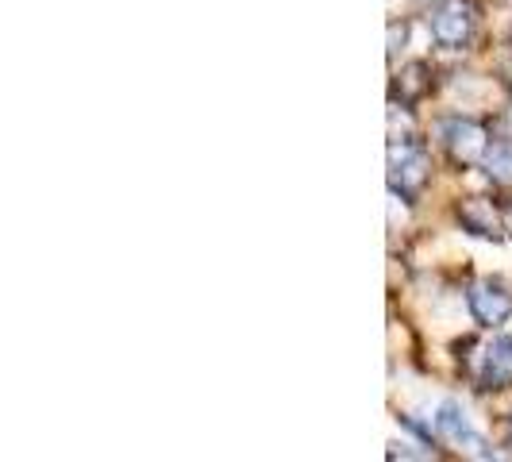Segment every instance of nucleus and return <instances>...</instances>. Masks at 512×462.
<instances>
[{"label": "nucleus", "instance_id": "obj_11", "mask_svg": "<svg viewBox=\"0 0 512 462\" xmlns=\"http://www.w3.org/2000/svg\"><path fill=\"white\" fill-rule=\"evenodd\" d=\"M401 43H405V27H389V54H397V47H401Z\"/></svg>", "mask_w": 512, "mask_h": 462}, {"label": "nucleus", "instance_id": "obj_6", "mask_svg": "<svg viewBox=\"0 0 512 462\" xmlns=\"http://www.w3.org/2000/svg\"><path fill=\"white\" fill-rule=\"evenodd\" d=\"M470 27H474V16H470V8L462 0L443 4L436 16H432V35H436V43H443V47H462L470 39Z\"/></svg>", "mask_w": 512, "mask_h": 462}, {"label": "nucleus", "instance_id": "obj_2", "mask_svg": "<svg viewBox=\"0 0 512 462\" xmlns=\"http://www.w3.org/2000/svg\"><path fill=\"white\" fill-rule=\"evenodd\" d=\"M439 139H443V147L447 154L462 162V166H470V162H482L486 158V128L478 124V120H443L439 124Z\"/></svg>", "mask_w": 512, "mask_h": 462}, {"label": "nucleus", "instance_id": "obj_13", "mask_svg": "<svg viewBox=\"0 0 512 462\" xmlns=\"http://www.w3.org/2000/svg\"><path fill=\"white\" fill-rule=\"evenodd\" d=\"M509 128H512V112H509Z\"/></svg>", "mask_w": 512, "mask_h": 462}, {"label": "nucleus", "instance_id": "obj_1", "mask_svg": "<svg viewBox=\"0 0 512 462\" xmlns=\"http://www.w3.org/2000/svg\"><path fill=\"white\" fill-rule=\"evenodd\" d=\"M432 428H436V436L443 439V443H451L455 451H462V455H474V459H497V451L486 443V436L470 424V416L462 412L459 401H443L436 409V416H432Z\"/></svg>", "mask_w": 512, "mask_h": 462}, {"label": "nucleus", "instance_id": "obj_4", "mask_svg": "<svg viewBox=\"0 0 512 462\" xmlns=\"http://www.w3.org/2000/svg\"><path fill=\"white\" fill-rule=\"evenodd\" d=\"M470 312L482 328H497L512 316V293L497 282H478L470 289Z\"/></svg>", "mask_w": 512, "mask_h": 462}, {"label": "nucleus", "instance_id": "obj_3", "mask_svg": "<svg viewBox=\"0 0 512 462\" xmlns=\"http://www.w3.org/2000/svg\"><path fill=\"white\" fill-rule=\"evenodd\" d=\"M389 178H393V193H420L428 181V154L420 143L405 139L401 147H389Z\"/></svg>", "mask_w": 512, "mask_h": 462}, {"label": "nucleus", "instance_id": "obj_12", "mask_svg": "<svg viewBox=\"0 0 512 462\" xmlns=\"http://www.w3.org/2000/svg\"><path fill=\"white\" fill-rule=\"evenodd\" d=\"M509 439H512V416H509Z\"/></svg>", "mask_w": 512, "mask_h": 462}, {"label": "nucleus", "instance_id": "obj_9", "mask_svg": "<svg viewBox=\"0 0 512 462\" xmlns=\"http://www.w3.org/2000/svg\"><path fill=\"white\" fill-rule=\"evenodd\" d=\"M428 89H432L428 66H424V62H409V66L401 70V97H405V101H416V97H424Z\"/></svg>", "mask_w": 512, "mask_h": 462}, {"label": "nucleus", "instance_id": "obj_5", "mask_svg": "<svg viewBox=\"0 0 512 462\" xmlns=\"http://www.w3.org/2000/svg\"><path fill=\"white\" fill-rule=\"evenodd\" d=\"M466 374L474 378L478 389H505L512 382V362L497 355V347H474V355H466Z\"/></svg>", "mask_w": 512, "mask_h": 462}, {"label": "nucleus", "instance_id": "obj_7", "mask_svg": "<svg viewBox=\"0 0 512 462\" xmlns=\"http://www.w3.org/2000/svg\"><path fill=\"white\" fill-rule=\"evenodd\" d=\"M455 216H459V224L470 231V235L501 239V216H497V208L489 205L486 197H466Z\"/></svg>", "mask_w": 512, "mask_h": 462}, {"label": "nucleus", "instance_id": "obj_8", "mask_svg": "<svg viewBox=\"0 0 512 462\" xmlns=\"http://www.w3.org/2000/svg\"><path fill=\"white\" fill-rule=\"evenodd\" d=\"M482 166H486V174L493 181L509 185V181H512V139H493V143L486 147Z\"/></svg>", "mask_w": 512, "mask_h": 462}, {"label": "nucleus", "instance_id": "obj_10", "mask_svg": "<svg viewBox=\"0 0 512 462\" xmlns=\"http://www.w3.org/2000/svg\"><path fill=\"white\" fill-rule=\"evenodd\" d=\"M493 347H497V355H501V359L512 362V335H497V339H493Z\"/></svg>", "mask_w": 512, "mask_h": 462}]
</instances>
